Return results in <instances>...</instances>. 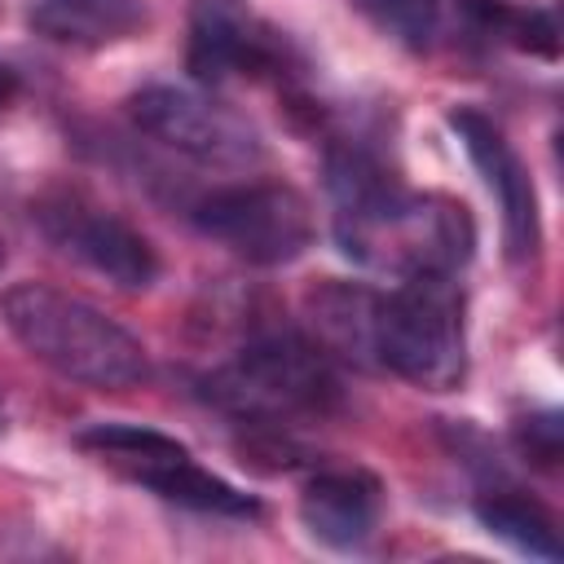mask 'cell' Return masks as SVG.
<instances>
[{
  "label": "cell",
  "instance_id": "obj_1",
  "mask_svg": "<svg viewBox=\"0 0 564 564\" xmlns=\"http://www.w3.org/2000/svg\"><path fill=\"white\" fill-rule=\"evenodd\" d=\"M326 185L335 198V242L370 273L392 282L458 278L476 251V225L458 198L405 189L361 141L326 150Z\"/></svg>",
  "mask_w": 564,
  "mask_h": 564
},
{
  "label": "cell",
  "instance_id": "obj_2",
  "mask_svg": "<svg viewBox=\"0 0 564 564\" xmlns=\"http://www.w3.org/2000/svg\"><path fill=\"white\" fill-rule=\"evenodd\" d=\"M0 317L9 335L53 375L119 392L137 388L150 375V357L132 330H123L115 317H106L97 304L48 286V282H18L0 300Z\"/></svg>",
  "mask_w": 564,
  "mask_h": 564
},
{
  "label": "cell",
  "instance_id": "obj_3",
  "mask_svg": "<svg viewBox=\"0 0 564 564\" xmlns=\"http://www.w3.org/2000/svg\"><path fill=\"white\" fill-rule=\"evenodd\" d=\"M198 388L203 401H212L220 414L264 432L330 419L344 401L330 357L313 339L291 330L256 335L229 361L207 370Z\"/></svg>",
  "mask_w": 564,
  "mask_h": 564
},
{
  "label": "cell",
  "instance_id": "obj_4",
  "mask_svg": "<svg viewBox=\"0 0 564 564\" xmlns=\"http://www.w3.org/2000/svg\"><path fill=\"white\" fill-rule=\"evenodd\" d=\"M375 366L414 388L449 392L467 375L463 291L454 278H401L375 300Z\"/></svg>",
  "mask_w": 564,
  "mask_h": 564
},
{
  "label": "cell",
  "instance_id": "obj_5",
  "mask_svg": "<svg viewBox=\"0 0 564 564\" xmlns=\"http://www.w3.org/2000/svg\"><path fill=\"white\" fill-rule=\"evenodd\" d=\"M75 445L84 454H93L101 467H110L115 476L159 494L163 502H176V507H189V511H203V516H234V520L260 516V498H251L238 485L207 471L181 441H172L159 427L88 423V427L75 432Z\"/></svg>",
  "mask_w": 564,
  "mask_h": 564
},
{
  "label": "cell",
  "instance_id": "obj_6",
  "mask_svg": "<svg viewBox=\"0 0 564 564\" xmlns=\"http://www.w3.org/2000/svg\"><path fill=\"white\" fill-rule=\"evenodd\" d=\"M189 216L216 247L264 269L291 264L313 242V207L295 185L282 181H242L212 189L194 203Z\"/></svg>",
  "mask_w": 564,
  "mask_h": 564
},
{
  "label": "cell",
  "instance_id": "obj_7",
  "mask_svg": "<svg viewBox=\"0 0 564 564\" xmlns=\"http://www.w3.org/2000/svg\"><path fill=\"white\" fill-rule=\"evenodd\" d=\"M128 115L145 137H154L159 145H167L203 167L238 172V167L260 163V154H264L260 132L238 110H229L225 101H212L194 88L145 84L141 93L128 97Z\"/></svg>",
  "mask_w": 564,
  "mask_h": 564
},
{
  "label": "cell",
  "instance_id": "obj_8",
  "mask_svg": "<svg viewBox=\"0 0 564 564\" xmlns=\"http://www.w3.org/2000/svg\"><path fill=\"white\" fill-rule=\"evenodd\" d=\"M31 216L62 256L79 260L123 291H145L159 278V251L150 247V238L75 189L44 194L40 203H31Z\"/></svg>",
  "mask_w": 564,
  "mask_h": 564
},
{
  "label": "cell",
  "instance_id": "obj_9",
  "mask_svg": "<svg viewBox=\"0 0 564 564\" xmlns=\"http://www.w3.org/2000/svg\"><path fill=\"white\" fill-rule=\"evenodd\" d=\"M189 70L198 84H225V79H282L300 66L295 44L238 13L229 0H203L189 22Z\"/></svg>",
  "mask_w": 564,
  "mask_h": 564
},
{
  "label": "cell",
  "instance_id": "obj_10",
  "mask_svg": "<svg viewBox=\"0 0 564 564\" xmlns=\"http://www.w3.org/2000/svg\"><path fill=\"white\" fill-rule=\"evenodd\" d=\"M449 128L458 132L467 159L476 163V172L485 176L489 194L498 198L502 212V238H507V256L511 260H533L542 247V220H538V194H533V176L520 163V154L511 150L507 132L476 106H454L449 110Z\"/></svg>",
  "mask_w": 564,
  "mask_h": 564
},
{
  "label": "cell",
  "instance_id": "obj_11",
  "mask_svg": "<svg viewBox=\"0 0 564 564\" xmlns=\"http://www.w3.org/2000/svg\"><path fill=\"white\" fill-rule=\"evenodd\" d=\"M379 516H383V489L361 467L322 471L300 494V520H304V529L317 542L335 546V551L366 546L375 538V529H379Z\"/></svg>",
  "mask_w": 564,
  "mask_h": 564
},
{
  "label": "cell",
  "instance_id": "obj_12",
  "mask_svg": "<svg viewBox=\"0 0 564 564\" xmlns=\"http://www.w3.org/2000/svg\"><path fill=\"white\" fill-rule=\"evenodd\" d=\"M375 300L379 291L357 282H322L308 291V326L313 344L326 357H344L352 366H375Z\"/></svg>",
  "mask_w": 564,
  "mask_h": 564
},
{
  "label": "cell",
  "instance_id": "obj_13",
  "mask_svg": "<svg viewBox=\"0 0 564 564\" xmlns=\"http://www.w3.org/2000/svg\"><path fill=\"white\" fill-rule=\"evenodd\" d=\"M145 22L137 0H31V26L62 44L123 40Z\"/></svg>",
  "mask_w": 564,
  "mask_h": 564
},
{
  "label": "cell",
  "instance_id": "obj_14",
  "mask_svg": "<svg viewBox=\"0 0 564 564\" xmlns=\"http://www.w3.org/2000/svg\"><path fill=\"white\" fill-rule=\"evenodd\" d=\"M476 520L502 538L507 546H516L520 555H533V560H560V533H555V516L520 494V489H485L476 498Z\"/></svg>",
  "mask_w": 564,
  "mask_h": 564
},
{
  "label": "cell",
  "instance_id": "obj_15",
  "mask_svg": "<svg viewBox=\"0 0 564 564\" xmlns=\"http://www.w3.org/2000/svg\"><path fill=\"white\" fill-rule=\"evenodd\" d=\"M357 9L397 44L414 53H432L445 44H463L458 35V0H357Z\"/></svg>",
  "mask_w": 564,
  "mask_h": 564
},
{
  "label": "cell",
  "instance_id": "obj_16",
  "mask_svg": "<svg viewBox=\"0 0 564 564\" xmlns=\"http://www.w3.org/2000/svg\"><path fill=\"white\" fill-rule=\"evenodd\" d=\"M516 449L524 454V463L555 467L560 463V414L555 410H542V414L520 419L516 423Z\"/></svg>",
  "mask_w": 564,
  "mask_h": 564
},
{
  "label": "cell",
  "instance_id": "obj_17",
  "mask_svg": "<svg viewBox=\"0 0 564 564\" xmlns=\"http://www.w3.org/2000/svg\"><path fill=\"white\" fill-rule=\"evenodd\" d=\"M13 97H18V75L0 62V106H4V101H13Z\"/></svg>",
  "mask_w": 564,
  "mask_h": 564
},
{
  "label": "cell",
  "instance_id": "obj_18",
  "mask_svg": "<svg viewBox=\"0 0 564 564\" xmlns=\"http://www.w3.org/2000/svg\"><path fill=\"white\" fill-rule=\"evenodd\" d=\"M4 423H9V410H4V397H0V432H4Z\"/></svg>",
  "mask_w": 564,
  "mask_h": 564
},
{
  "label": "cell",
  "instance_id": "obj_19",
  "mask_svg": "<svg viewBox=\"0 0 564 564\" xmlns=\"http://www.w3.org/2000/svg\"><path fill=\"white\" fill-rule=\"evenodd\" d=\"M0 264H4V242H0Z\"/></svg>",
  "mask_w": 564,
  "mask_h": 564
}]
</instances>
